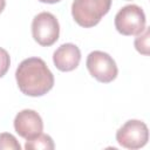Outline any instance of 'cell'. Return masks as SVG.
I'll return each instance as SVG.
<instances>
[{"instance_id":"obj_6","label":"cell","mask_w":150,"mask_h":150,"mask_svg":"<svg viewBox=\"0 0 150 150\" xmlns=\"http://www.w3.org/2000/svg\"><path fill=\"white\" fill-rule=\"evenodd\" d=\"M116 141L125 149H141L149 141L148 127L139 120H129L116 131Z\"/></svg>"},{"instance_id":"obj_13","label":"cell","mask_w":150,"mask_h":150,"mask_svg":"<svg viewBox=\"0 0 150 150\" xmlns=\"http://www.w3.org/2000/svg\"><path fill=\"white\" fill-rule=\"evenodd\" d=\"M39 1L45 4H56V2H60L61 0H39Z\"/></svg>"},{"instance_id":"obj_7","label":"cell","mask_w":150,"mask_h":150,"mask_svg":"<svg viewBox=\"0 0 150 150\" xmlns=\"http://www.w3.org/2000/svg\"><path fill=\"white\" fill-rule=\"evenodd\" d=\"M14 129L20 137L29 139L42 132L43 122L35 110L23 109L19 111L14 118Z\"/></svg>"},{"instance_id":"obj_8","label":"cell","mask_w":150,"mask_h":150,"mask_svg":"<svg viewBox=\"0 0 150 150\" xmlns=\"http://www.w3.org/2000/svg\"><path fill=\"white\" fill-rule=\"evenodd\" d=\"M80 61L81 52L74 43H63L53 54V62L61 71H71L76 69Z\"/></svg>"},{"instance_id":"obj_4","label":"cell","mask_w":150,"mask_h":150,"mask_svg":"<svg viewBox=\"0 0 150 150\" xmlns=\"http://www.w3.org/2000/svg\"><path fill=\"white\" fill-rule=\"evenodd\" d=\"M33 39L42 47H49L59 40L60 25L56 16L49 12H41L32 21Z\"/></svg>"},{"instance_id":"obj_12","label":"cell","mask_w":150,"mask_h":150,"mask_svg":"<svg viewBox=\"0 0 150 150\" xmlns=\"http://www.w3.org/2000/svg\"><path fill=\"white\" fill-rule=\"evenodd\" d=\"M11 66V57L6 49L0 47V79L8 71Z\"/></svg>"},{"instance_id":"obj_9","label":"cell","mask_w":150,"mask_h":150,"mask_svg":"<svg viewBox=\"0 0 150 150\" xmlns=\"http://www.w3.org/2000/svg\"><path fill=\"white\" fill-rule=\"evenodd\" d=\"M55 148L53 138L47 134H39L33 138L27 139L25 144L26 150H53Z\"/></svg>"},{"instance_id":"obj_1","label":"cell","mask_w":150,"mask_h":150,"mask_svg":"<svg viewBox=\"0 0 150 150\" xmlns=\"http://www.w3.org/2000/svg\"><path fill=\"white\" fill-rule=\"evenodd\" d=\"M15 80L20 91L32 97L47 94L54 86V75L40 57L21 61L15 70Z\"/></svg>"},{"instance_id":"obj_10","label":"cell","mask_w":150,"mask_h":150,"mask_svg":"<svg viewBox=\"0 0 150 150\" xmlns=\"http://www.w3.org/2000/svg\"><path fill=\"white\" fill-rule=\"evenodd\" d=\"M134 45L138 53L143 55H149V28L145 27L144 30L137 35Z\"/></svg>"},{"instance_id":"obj_3","label":"cell","mask_w":150,"mask_h":150,"mask_svg":"<svg viewBox=\"0 0 150 150\" xmlns=\"http://www.w3.org/2000/svg\"><path fill=\"white\" fill-rule=\"evenodd\" d=\"M146 23L143 9L137 5H127L115 15V28L125 36L138 35L144 30Z\"/></svg>"},{"instance_id":"obj_11","label":"cell","mask_w":150,"mask_h":150,"mask_svg":"<svg viewBox=\"0 0 150 150\" xmlns=\"http://www.w3.org/2000/svg\"><path fill=\"white\" fill-rule=\"evenodd\" d=\"M9 149V150H21V145L18 139L9 132L0 134V150Z\"/></svg>"},{"instance_id":"obj_5","label":"cell","mask_w":150,"mask_h":150,"mask_svg":"<svg viewBox=\"0 0 150 150\" xmlns=\"http://www.w3.org/2000/svg\"><path fill=\"white\" fill-rule=\"evenodd\" d=\"M86 66L90 75L101 83L112 82L118 74L115 60L102 50H94L87 56Z\"/></svg>"},{"instance_id":"obj_2","label":"cell","mask_w":150,"mask_h":150,"mask_svg":"<svg viewBox=\"0 0 150 150\" xmlns=\"http://www.w3.org/2000/svg\"><path fill=\"white\" fill-rule=\"evenodd\" d=\"M110 7L111 0H74L71 15L79 26L91 28L101 21Z\"/></svg>"},{"instance_id":"obj_14","label":"cell","mask_w":150,"mask_h":150,"mask_svg":"<svg viewBox=\"0 0 150 150\" xmlns=\"http://www.w3.org/2000/svg\"><path fill=\"white\" fill-rule=\"evenodd\" d=\"M5 6H6V0H0V13L5 9Z\"/></svg>"}]
</instances>
